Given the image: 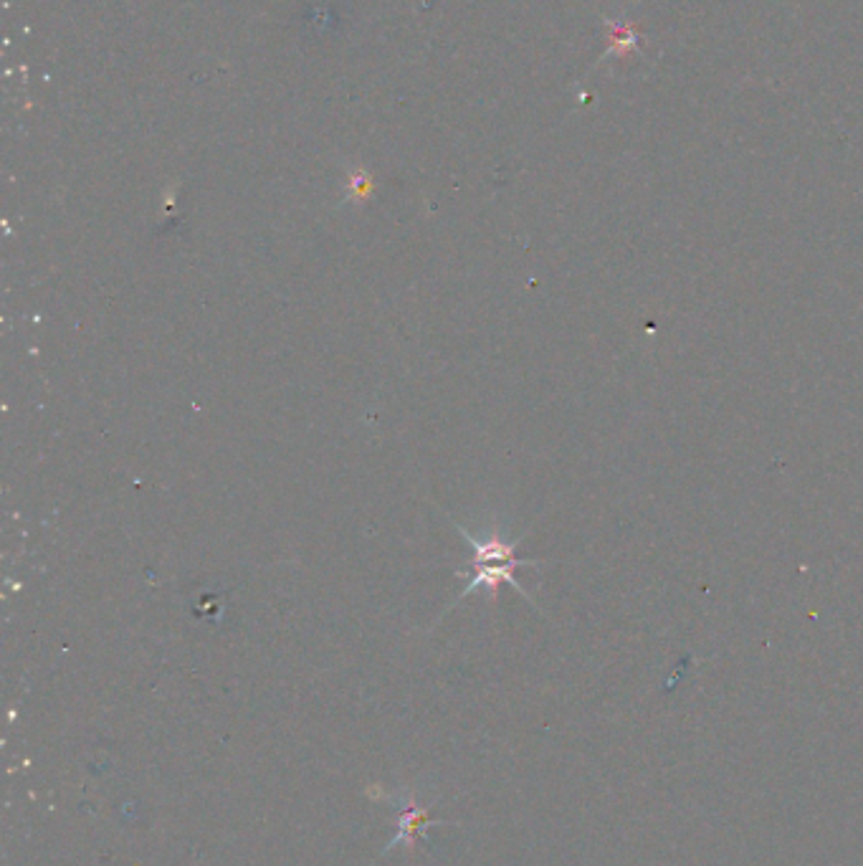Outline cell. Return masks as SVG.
Masks as SVG:
<instances>
[{"instance_id": "1", "label": "cell", "mask_w": 863, "mask_h": 866, "mask_svg": "<svg viewBox=\"0 0 863 866\" xmlns=\"http://www.w3.org/2000/svg\"><path fill=\"white\" fill-rule=\"evenodd\" d=\"M529 565H540L537 560H509V563L502 565H474L476 573L471 575L469 583L464 585V590H461V598L469 596V593H474L476 588H486L491 593V598H497V590L502 583H509L512 588L519 590V596L527 598V590L522 588V585L517 583V578H514V570L517 568H529Z\"/></svg>"}, {"instance_id": "2", "label": "cell", "mask_w": 863, "mask_h": 866, "mask_svg": "<svg viewBox=\"0 0 863 866\" xmlns=\"http://www.w3.org/2000/svg\"><path fill=\"white\" fill-rule=\"evenodd\" d=\"M459 527L461 537H464V542H469L471 550H474V565H491V563H509V560H517L514 558V550H517V542L507 540L504 535H499V532H486V535L476 537L471 535L466 527Z\"/></svg>"}, {"instance_id": "3", "label": "cell", "mask_w": 863, "mask_h": 866, "mask_svg": "<svg viewBox=\"0 0 863 866\" xmlns=\"http://www.w3.org/2000/svg\"><path fill=\"white\" fill-rule=\"evenodd\" d=\"M436 823H441V821H436V818L428 816L426 808L416 806V803H413V796H410L408 803H403V808H400V834L395 836L393 846L400 844V841H405V844L413 849V846H416V841L421 839V836H426L428 826H436Z\"/></svg>"}]
</instances>
